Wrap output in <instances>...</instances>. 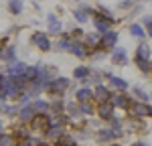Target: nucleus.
<instances>
[{"mask_svg":"<svg viewBox=\"0 0 152 146\" xmlns=\"http://www.w3.org/2000/svg\"><path fill=\"white\" fill-rule=\"evenodd\" d=\"M134 63H136V65H138V69H140L142 73H146V75L152 71L150 61H144V59H138V57H134Z\"/></svg>","mask_w":152,"mask_h":146,"instance_id":"27","label":"nucleus"},{"mask_svg":"<svg viewBox=\"0 0 152 146\" xmlns=\"http://www.w3.org/2000/svg\"><path fill=\"white\" fill-rule=\"evenodd\" d=\"M31 45H35L39 51H43V53H47L53 49V43H51V39L45 31H35L33 35H31Z\"/></svg>","mask_w":152,"mask_h":146,"instance_id":"4","label":"nucleus"},{"mask_svg":"<svg viewBox=\"0 0 152 146\" xmlns=\"http://www.w3.org/2000/svg\"><path fill=\"white\" fill-rule=\"evenodd\" d=\"M75 2H79V0H75Z\"/></svg>","mask_w":152,"mask_h":146,"instance_id":"39","label":"nucleus"},{"mask_svg":"<svg viewBox=\"0 0 152 146\" xmlns=\"http://www.w3.org/2000/svg\"><path fill=\"white\" fill-rule=\"evenodd\" d=\"M47 35H63V24L57 18V14H49L47 16Z\"/></svg>","mask_w":152,"mask_h":146,"instance_id":"10","label":"nucleus"},{"mask_svg":"<svg viewBox=\"0 0 152 146\" xmlns=\"http://www.w3.org/2000/svg\"><path fill=\"white\" fill-rule=\"evenodd\" d=\"M130 104H132V97H130L126 91L114 93V97H112V106H114L116 110H126V112H128Z\"/></svg>","mask_w":152,"mask_h":146,"instance_id":"8","label":"nucleus"},{"mask_svg":"<svg viewBox=\"0 0 152 146\" xmlns=\"http://www.w3.org/2000/svg\"><path fill=\"white\" fill-rule=\"evenodd\" d=\"M31 130L39 134H47L51 130V120H49V114H35L33 120L28 122Z\"/></svg>","mask_w":152,"mask_h":146,"instance_id":"3","label":"nucleus"},{"mask_svg":"<svg viewBox=\"0 0 152 146\" xmlns=\"http://www.w3.org/2000/svg\"><path fill=\"white\" fill-rule=\"evenodd\" d=\"M134 2H136V0H124V2H120V8H132Z\"/></svg>","mask_w":152,"mask_h":146,"instance_id":"31","label":"nucleus"},{"mask_svg":"<svg viewBox=\"0 0 152 146\" xmlns=\"http://www.w3.org/2000/svg\"><path fill=\"white\" fill-rule=\"evenodd\" d=\"M75 101L77 104H91L94 101V91L89 87H79L75 91Z\"/></svg>","mask_w":152,"mask_h":146,"instance_id":"13","label":"nucleus"},{"mask_svg":"<svg viewBox=\"0 0 152 146\" xmlns=\"http://www.w3.org/2000/svg\"><path fill=\"white\" fill-rule=\"evenodd\" d=\"M110 146H122V144H118V142H112V144H110Z\"/></svg>","mask_w":152,"mask_h":146,"instance_id":"36","label":"nucleus"},{"mask_svg":"<svg viewBox=\"0 0 152 146\" xmlns=\"http://www.w3.org/2000/svg\"><path fill=\"white\" fill-rule=\"evenodd\" d=\"M122 130H116V128H99L97 130V134H95V138H97V142H114L116 138H120L122 136Z\"/></svg>","mask_w":152,"mask_h":146,"instance_id":"5","label":"nucleus"},{"mask_svg":"<svg viewBox=\"0 0 152 146\" xmlns=\"http://www.w3.org/2000/svg\"><path fill=\"white\" fill-rule=\"evenodd\" d=\"M148 116L152 118V106H148Z\"/></svg>","mask_w":152,"mask_h":146,"instance_id":"33","label":"nucleus"},{"mask_svg":"<svg viewBox=\"0 0 152 146\" xmlns=\"http://www.w3.org/2000/svg\"><path fill=\"white\" fill-rule=\"evenodd\" d=\"M128 132H148V126L142 122V118H128V124H126Z\"/></svg>","mask_w":152,"mask_h":146,"instance_id":"14","label":"nucleus"},{"mask_svg":"<svg viewBox=\"0 0 152 146\" xmlns=\"http://www.w3.org/2000/svg\"><path fill=\"white\" fill-rule=\"evenodd\" d=\"M112 97H114V93L110 91V87H105L104 83L95 85V89H94V101L95 104H107V101H112Z\"/></svg>","mask_w":152,"mask_h":146,"instance_id":"6","label":"nucleus"},{"mask_svg":"<svg viewBox=\"0 0 152 146\" xmlns=\"http://www.w3.org/2000/svg\"><path fill=\"white\" fill-rule=\"evenodd\" d=\"M142 24H144L146 28H150L152 26V16H142Z\"/></svg>","mask_w":152,"mask_h":146,"instance_id":"32","label":"nucleus"},{"mask_svg":"<svg viewBox=\"0 0 152 146\" xmlns=\"http://www.w3.org/2000/svg\"><path fill=\"white\" fill-rule=\"evenodd\" d=\"M12 136H14V138H16L18 142H26V140L31 138V130H28L26 126H20V128H14Z\"/></svg>","mask_w":152,"mask_h":146,"instance_id":"20","label":"nucleus"},{"mask_svg":"<svg viewBox=\"0 0 152 146\" xmlns=\"http://www.w3.org/2000/svg\"><path fill=\"white\" fill-rule=\"evenodd\" d=\"M69 85H71V81L67 79V77H55V79L45 87V91H47L51 97L61 99V96H65V91L69 89Z\"/></svg>","mask_w":152,"mask_h":146,"instance_id":"1","label":"nucleus"},{"mask_svg":"<svg viewBox=\"0 0 152 146\" xmlns=\"http://www.w3.org/2000/svg\"><path fill=\"white\" fill-rule=\"evenodd\" d=\"M0 59L4 61V63H12V61H16V49H14V47H4V49H2Z\"/></svg>","mask_w":152,"mask_h":146,"instance_id":"23","label":"nucleus"},{"mask_svg":"<svg viewBox=\"0 0 152 146\" xmlns=\"http://www.w3.org/2000/svg\"><path fill=\"white\" fill-rule=\"evenodd\" d=\"M130 35H132V36H138V39H142V36L146 35V33H144L142 24H130Z\"/></svg>","mask_w":152,"mask_h":146,"instance_id":"29","label":"nucleus"},{"mask_svg":"<svg viewBox=\"0 0 152 146\" xmlns=\"http://www.w3.org/2000/svg\"><path fill=\"white\" fill-rule=\"evenodd\" d=\"M89 67L87 65H79V67H75L73 69V77L77 79V81H83V79H87V75H89Z\"/></svg>","mask_w":152,"mask_h":146,"instance_id":"24","label":"nucleus"},{"mask_svg":"<svg viewBox=\"0 0 152 146\" xmlns=\"http://www.w3.org/2000/svg\"><path fill=\"white\" fill-rule=\"evenodd\" d=\"M87 14H94V10H91V8H87V6H81V8H77V10L73 12L75 20H77V23H81V24L89 20V16H87Z\"/></svg>","mask_w":152,"mask_h":146,"instance_id":"19","label":"nucleus"},{"mask_svg":"<svg viewBox=\"0 0 152 146\" xmlns=\"http://www.w3.org/2000/svg\"><path fill=\"white\" fill-rule=\"evenodd\" d=\"M0 79H2V75H0Z\"/></svg>","mask_w":152,"mask_h":146,"instance_id":"40","label":"nucleus"},{"mask_svg":"<svg viewBox=\"0 0 152 146\" xmlns=\"http://www.w3.org/2000/svg\"><path fill=\"white\" fill-rule=\"evenodd\" d=\"M132 93H134V97H138V101H144V104H148V99H150V96H148L142 87H134Z\"/></svg>","mask_w":152,"mask_h":146,"instance_id":"28","label":"nucleus"},{"mask_svg":"<svg viewBox=\"0 0 152 146\" xmlns=\"http://www.w3.org/2000/svg\"><path fill=\"white\" fill-rule=\"evenodd\" d=\"M18 144V140L12 136V134H0V146H16Z\"/></svg>","mask_w":152,"mask_h":146,"instance_id":"26","label":"nucleus"},{"mask_svg":"<svg viewBox=\"0 0 152 146\" xmlns=\"http://www.w3.org/2000/svg\"><path fill=\"white\" fill-rule=\"evenodd\" d=\"M128 112L134 118H146L148 116V104H144V101H132Z\"/></svg>","mask_w":152,"mask_h":146,"instance_id":"11","label":"nucleus"},{"mask_svg":"<svg viewBox=\"0 0 152 146\" xmlns=\"http://www.w3.org/2000/svg\"><path fill=\"white\" fill-rule=\"evenodd\" d=\"M95 114H97V118L99 120H105L110 122L114 116H116V108L112 106V101H107V104H97V110H95Z\"/></svg>","mask_w":152,"mask_h":146,"instance_id":"7","label":"nucleus"},{"mask_svg":"<svg viewBox=\"0 0 152 146\" xmlns=\"http://www.w3.org/2000/svg\"><path fill=\"white\" fill-rule=\"evenodd\" d=\"M23 8H24L23 0H8V12H10L12 16H18L23 12Z\"/></svg>","mask_w":152,"mask_h":146,"instance_id":"25","label":"nucleus"},{"mask_svg":"<svg viewBox=\"0 0 152 146\" xmlns=\"http://www.w3.org/2000/svg\"><path fill=\"white\" fill-rule=\"evenodd\" d=\"M134 146H146V144H144V142H136Z\"/></svg>","mask_w":152,"mask_h":146,"instance_id":"34","label":"nucleus"},{"mask_svg":"<svg viewBox=\"0 0 152 146\" xmlns=\"http://www.w3.org/2000/svg\"><path fill=\"white\" fill-rule=\"evenodd\" d=\"M31 106L35 110V114H51V104L47 99H35Z\"/></svg>","mask_w":152,"mask_h":146,"instance_id":"17","label":"nucleus"},{"mask_svg":"<svg viewBox=\"0 0 152 146\" xmlns=\"http://www.w3.org/2000/svg\"><path fill=\"white\" fill-rule=\"evenodd\" d=\"M33 116H35V110H33V106H31V104L23 106V108H20V112H18V120L23 122V124H28V122L33 120Z\"/></svg>","mask_w":152,"mask_h":146,"instance_id":"15","label":"nucleus"},{"mask_svg":"<svg viewBox=\"0 0 152 146\" xmlns=\"http://www.w3.org/2000/svg\"><path fill=\"white\" fill-rule=\"evenodd\" d=\"M118 33L114 31V28H110V31H105V33H102L99 35V43H97V49L99 51H104V53H107V51H114L118 45Z\"/></svg>","mask_w":152,"mask_h":146,"instance_id":"2","label":"nucleus"},{"mask_svg":"<svg viewBox=\"0 0 152 146\" xmlns=\"http://www.w3.org/2000/svg\"><path fill=\"white\" fill-rule=\"evenodd\" d=\"M148 35H150V36H152V26H150V28H148Z\"/></svg>","mask_w":152,"mask_h":146,"instance_id":"37","label":"nucleus"},{"mask_svg":"<svg viewBox=\"0 0 152 146\" xmlns=\"http://www.w3.org/2000/svg\"><path fill=\"white\" fill-rule=\"evenodd\" d=\"M71 45H73V41L69 39V35H61V39L57 41V51H65V53H69L71 51Z\"/></svg>","mask_w":152,"mask_h":146,"instance_id":"22","label":"nucleus"},{"mask_svg":"<svg viewBox=\"0 0 152 146\" xmlns=\"http://www.w3.org/2000/svg\"><path fill=\"white\" fill-rule=\"evenodd\" d=\"M24 69H26V65H24L23 61H12V63H8V75L10 77L18 75V73H24Z\"/></svg>","mask_w":152,"mask_h":146,"instance_id":"21","label":"nucleus"},{"mask_svg":"<svg viewBox=\"0 0 152 146\" xmlns=\"http://www.w3.org/2000/svg\"><path fill=\"white\" fill-rule=\"evenodd\" d=\"M49 120H51V128H65L67 116L65 114H49Z\"/></svg>","mask_w":152,"mask_h":146,"instance_id":"18","label":"nucleus"},{"mask_svg":"<svg viewBox=\"0 0 152 146\" xmlns=\"http://www.w3.org/2000/svg\"><path fill=\"white\" fill-rule=\"evenodd\" d=\"M104 77H107L110 83H112V87H116V89H120V91H126V89L130 87V83L126 81V79H122V77H118V75H114V73H110V71H105Z\"/></svg>","mask_w":152,"mask_h":146,"instance_id":"12","label":"nucleus"},{"mask_svg":"<svg viewBox=\"0 0 152 146\" xmlns=\"http://www.w3.org/2000/svg\"><path fill=\"white\" fill-rule=\"evenodd\" d=\"M110 59H112V63L118 65V67H126V65H128V53H126L124 47H116L114 51H112Z\"/></svg>","mask_w":152,"mask_h":146,"instance_id":"9","label":"nucleus"},{"mask_svg":"<svg viewBox=\"0 0 152 146\" xmlns=\"http://www.w3.org/2000/svg\"><path fill=\"white\" fill-rule=\"evenodd\" d=\"M79 114L81 116H91L94 114V106L91 104H79Z\"/></svg>","mask_w":152,"mask_h":146,"instance_id":"30","label":"nucleus"},{"mask_svg":"<svg viewBox=\"0 0 152 146\" xmlns=\"http://www.w3.org/2000/svg\"><path fill=\"white\" fill-rule=\"evenodd\" d=\"M65 146H79L77 142H71V144H65Z\"/></svg>","mask_w":152,"mask_h":146,"instance_id":"35","label":"nucleus"},{"mask_svg":"<svg viewBox=\"0 0 152 146\" xmlns=\"http://www.w3.org/2000/svg\"><path fill=\"white\" fill-rule=\"evenodd\" d=\"M134 57H138V59H144V61H150L152 57V49L148 43H140L138 45V49H136V55Z\"/></svg>","mask_w":152,"mask_h":146,"instance_id":"16","label":"nucleus"},{"mask_svg":"<svg viewBox=\"0 0 152 146\" xmlns=\"http://www.w3.org/2000/svg\"><path fill=\"white\" fill-rule=\"evenodd\" d=\"M150 67H152V59H150Z\"/></svg>","mask_w":152,"mask_h":146,"instance_id":"38","label":"nucleus"}]
</instances>
